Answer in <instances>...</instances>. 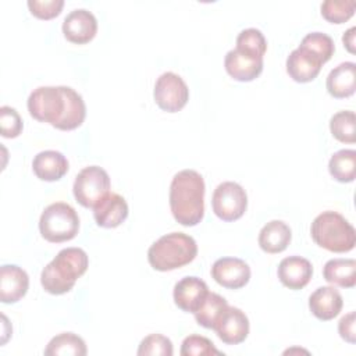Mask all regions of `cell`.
Here are the masks:
<instances>
[{
  "label": "cell",
  "instance_id": "6da1fadb",
  "mask_svg": "<svg viewBox=\"0 0 356 356\" xmlns=\"http://www.w3.org/2000/svg\"><path fill=\"white\" fill-rule=\"evenodd\" d=\"M29 114L61 131L78 128L86 115L82 96L70 86H39L28 97Z\"/></svg>",
  "mask_w": 356,
  "mask_h": 356
},
{
  "label": "cell",
  "instance_id": "7a4b0ae2",
  "mask_svg": "<svg viewBox=\"0 0 356 356\" xmlns=\"http://www.w3.org/2000/svg\"><path fill=\"white\" fill-rule=\"evenodd\" d=\"M170 209L184 227L197 225L204 216V181L195 170L177 172L170 185Z\"/></svg>",
  "mask_w": 356,
  "mask_h": 356
},
{
  "label": "cell",
  "instance_id": "3957f363",
  "mask_svg": "<svg viewBox=\"0 0 356 356\" xmlns=\"http://www.w3.org/2000/svg\"><path fill=\"white\" fill-rule=\"evenodd\" d=\"M89 266L88 254L81 248H65L42 270L40 284L51 295L70 292L75 281L85 274Z\"/></svg>",
  "mask_w": 356,
  "mask_h": 356
},
{
  "label": "cell",
  "instance_id": "277c9868",
  "mask_svg": "<svg viewBox=\"0 0 356 356\" xmlns=\"http://www.w3.org/2000/svg\"><path fill=\"white\" fill-rule=\"evenodd\" d=\"M196 254L197 245L191 235L171 232L152 243L147 250V260L157 271H171L189 264Z\"/></svg>",
  "mask_w": 356,
  "mask_h": 356
},
{
  "label": "cell",
  "instance_id": "5b68a950",
  "mask_svg": "<svg viewBox=\"0 0 356 356\" xmlns=\"http://www.w3.org/2000/svg\"><path fill=\"white\" fill-rule=\"evenodd\" d=\"M313 241L330 252L345 253L355 248L356 232L353 225L337 211H323L310 227Z\"/></svg>",
  "mask_w": 356,
  "mask_h": 356
},
{
  "label": "cell",
  "instance_id": "8992f818",
  "mask_svg": "<svg viewBox=\"0 0 356 356\" xmlns=\"http://www.w3.org/2000/svg\"><path fill=\"white\" fill-rule=\"evenodd\" d=\"M39 231L46 241L53 243L71 241L79 231V217L68 203H51L40 216Z\"/></svg>",
  "mask_w": 356,
  "mask_h": 356
},
{
  "label": "cell",
  "instance_id": "52a82bcc",
  "mask_svg": "<svg viewBox=\"0 0 356 356\" xmlns=\"http://www.w3.org/2000/svg\"><path fill=\"white\" fill-rule=\"evenodd\" d=\"M72 192L81 206L93 209L110 193V177L107 171L99 165L85 167L75 177Z\"/></svg>",
  "mask_w": 356,
  "mask_h": 356
},
{
  "label": "cell",
  "instance_id": "ba28073f",
  "mask_svg": "<svg viewBox=\"0 0 356 356\" xmlns=\"http://www.w3.org/2000/svg\"><path fill=\"white\" fill-rule=\"evenodd\" d=\"M211 207L220 220L235 221L241 218L246 211L248 195L239 184L225 181L214 189Z\"/></svg>",
  "mask_w": 356,
  "mask_h": 356
},
{
  "label": "cell",
  "instance_id": "9c48e42d",
  "mask_svg": "<svg viewBox=\"0 0 356 356\" xmlns=\"http://www.w3.org/2000/svg\"><path fill=\"white\" fill-rule=\"evenodd\" d=\"M153 97L163 111L177 113L188 103L189 89L179 75L168 71L157 78L153 89Z\"/></svg>",
  "mask_w": 356,
  "mask_h": 356
},
{
  "label": "cell",
  "instance_id": "30bf717a",
  "mask_svg": "<svg viewBox=\"0 0 356 356\" xmlns=\"http://www.w3.org/2000/svg\"><path fill=\"white\" fill-rule=\"evenodd\" d=\"M214 281L228 289H239L250 280V267L238 257H221L211 266Z\"/></svg>",
  "mask_w": 356,
  "mask_h": 356
},
{
  "label": "cell",
  "instance_id": "8fae6325",
  "mask_svg": "<svg viewBox=\"0 0 356 356\" xmlns=\"http://www.w3.org/2000/svg\"><path fill=\"white\" fill-rule=\"evenodd\" d=\"M96 32L97 19L85 8L72 10L63 21V33L71 43L85 44L96 36Z\"/></svg>",
  "mask_w": 356,
  "mask_h": 356
},
{
  "label": "cell",
  "instance_id": "7c38bea8",
  "mask_svg": "<svg viewBox=\"0 0 356 356\" xmlns=\"http://www.w3.org/2000/svg\"><path fill=\"white\" fill-rule=\"evenodd\" d=\"M224 67L228 75L232 76L235 81L250 82L261 74L263 57L235 47L225 54Z\"/></svg>",
  "mask_w": 356,
  "mask_h": 356
},
{
  "label": "cell",
  "instance_id": "4fadbf2b",
  "mask_svg": "<svg viewBox=\"0 0 356 356\" xmlns=\"http://www.w3.org/2000/svg\"><path fill=\"white\" fill-rule=\"evenodd\" d=\"M207 295V284L197 277H184L175 284L172 292L175 305L186 313H195L199 310Z\"/></svg>",
  "mask_w": 356,
  "mask_h": 356
},
{
  "label": "cell",
  "instance_id": "5bb4252c",
  "mask_svg": "<svg viewBox=\"0 0 356 356\" xmlns=\"http://www.w3.org/2000/svg\"><path fill=\"white\" fill-rule=\"evenodd\" d=\"M214 331L224 343L238 345L243 342L249 334L248 316L241 309L228 306L217 323Z\"/></svg>",
  "mask_w": 356,
  "mask_h": 356
},
{
  "label": "cell",
  "instance_id": "9a60e30c",
  "mask_svg": "<svg viewBox=\"0 0 356 356\" xmlns=\"http://www.w3.org/2000/svg\"><path fill=\"white\" fill-rule=\"evenodd\" d=\"M277 274L284 286L298 291L309 284L313 275V267L305 257L289 256L280 261Z\"/></svg>",
  "mask_w": 356,
  "mask_h": 356
},
{
  "label": "cell",
  "instance_id": "2e32d148",
  "mask_svg": "<svg viewBox=\"0 0 356 356\" xmlns=\"http://www.w3.org/2000/svg\"><path fill=\"white\" fill-rule=\"evenodd\" d=\"M29 286V277L25 270L15 264H4L0 268V300L15 303L25 296Z\"/></svg>",
  "mask_w": 356,
  "mask_h": 356
},
{
  "label": "cell",
  "instance_id": "e0dca14e",
  "mask_svg": "<svg viewBox=\"0 0 356 356\" xmlns=\"http://www.w3.org/2000/svg\"><path fill=\"white\" fill-rule=\"evenodd\" d=\"M128 203L118 193H108L95 207L93 217L102 228H115L121 225L128 217Z\"/></svg>",
  "mask_w": 356,
  "mask_h": 356
},
{
  "label": "cell",
  "instance_id": "ac0fdd59",
  "mask_svg": "<svg viewBox=\"0 0 356 356\" xmlns=\"http://www.w3.org/2000/svg\"><path fill=\"white\" fill-rule=\"evenodd\" d=\"M343 300L334 286H320L309 298V309L314 317L323 321L332 320L342 310Z\"/></svg>",
  "mask_w": 356,
  "mask_h": 356
},
{
  "label": "cell",
  "instance_id": "d6986e66",
  "mask_svg": "<svg viewBox=\"0 0 356 356\" xmlns=\"http://www.w3.org/2000/svg\"><path fill=\"white\" fill-rule=\"evenodd\" d=\"M323 67V63L314 57L312 53L302 47L292 50L286 58V72L288 75L300 83L313 81Z\"/></svg>",
  "mask_w": 356,
  "mask_h": 356
},
{
  "label": "cell",
  "instance_id": "ffe728a7",
  "mask_svg": "<svg viewBox=\"0 0 356 356\" xmlns=\"http://www.w3.org/2000/svg\"><path fill=\"white\" fill-rule=\"evenodd\" d=\"M68 160L57 150H43L33 157L32 170L35 175L47 182L61 179L68 171Z\"/></svg>",
  "mask_w": 356,
  "mask_h": 356
},
{
  "label": "cell",
  "instance_id": "44dd1931",
  "mask_svg": "<svg viewBox=\"0 0 356 356\" xmlns=\"http://www.w3.org/2000/svg\"><path fill=\"white\" fill-rule=\"evenodd\" d=\"M328 93L335 99H345L356 89V64L345 61L330 71L325 82Z\"/></svg>",
  "mask_w": 356,
  "mask_h": 356
},
{
  "label": "cell",
  "instance_id": "7402d4cb",
  "mask_svg": "<svg viewBox=\"0 0 356 356\" xmlns=\"http://www.w3.org/2000/svg\"><path fill=\"white\" fill-rule=\"evenodd\" d=\"M291 238V228L281 220H273L260 229L259 246L266 253H281L288 248Z\"/></svg>",
  "mask_w": 356,
  "mask_h": 356
},
{
  "label": "cell",
  "instance_id": "603a6c76",
  "mask_svg": "<svg viewBox=\"0 0 356 356\" xmlns=\"http://www.w3.org/2000/svg\"><path fill=\"white\" fill-rule=\"evenodd\" d=\"M324 280L342 288H353L356 284V261L353 259H331L323 268Z\"/></svg>",
  "mask_w": 356,
  "mask_h": 356
},
{
  "label": "cell",
  "instance_id": "cb8c5ba5",
  "mask_svg": "<svg viewBox=\"0 0 356 356\" xmlns=\"http://www.w3.org/2000/svg\"><path fill=\"white\" fill-rule=\"evenodd\" d=\"M227 307H228V303L221 295L216 292H209L203 305L199 307V310L193 313L195 320L197 321L199 325L214 330L217 323L222 317L224 312L227 310Z\"/></svg>",
  "mask_w": 356,
  "mask_h": 356
},
{
  "label": "cell",
  "instance_id": "d4e9b609",
  "mask_svg": "<svg viewBox=\"0 0 356 356\" xmlns=\"http://www.w3.org/2000/svg\"><path fill=\"white\" fill-rule=\"evenodd\" d=\"M86 352L88 349L85 341L74 332H61L53 337L44 349L46 356H85Z\"/></svg>",
  "mask_w": 356,
  "mask_h": 356
},
{
  "label": "cell",
  "instance_id": "484cf974",
  "mask_svg": "<svg viewBox=\"0 0 356 356\" xmlns=\"http://www.w3.org/2000/svg\"><path fill=\"white\" fill-rule=\"evenodd\" d=\"M328 171L338 182H352L356 175V152L353 149L335 152L328 161Z\"/></svg>",
  "mask_w": 356,
  "mask_h": 356
},
{
  "label": "cell",
  "instance_id": "4316f807",
  "mask_svg": "<svg viewBox=\"0 0 356 356\" xmlns=\"http://www.w3.org/2000/svg\"><path fill=\"white\" fill-rule=\"evenodd\" d=\"M299 47L305 49L306 51L312 53L314 57H317L323 64L331 60L334 51H335V44L331 36L323 32H310L307 33Z\"/></svg>",
  "mask_w": 356,
  "mask_h": 356
},
{
  "label": "cell",
  "instance_id": "83f0119b",
  "mask_svg": "<svg viewBox=\"0 0 356 356\" xmlns=\"http://www.w3.org/2000/svg\"><path fill=\"white\" fill-rule=\"evenodd\" d=\"M355 113L350 110L335 113L330 120V131L332 136L343 143H355Z\"/></svg>",
  "mask_w": 356,
  "mask_h": 356
},
{
  "label": "cell",
  "instance_id": "f1b7e54d",
  "mask_svg": "<svg viewBox=\"0 0 356 356\" xmlns=\"http://www.w3.org/2000/svg\"><path fill=\"white\" fill-rule=\"evenodd\" d=\"M353 0H325L321 3V15L331 24L346 22L355 14Z\"/></svg>",
  "mask_w": 356,
  "mask_h": 356
},
{
  "label": "cell",
  "instance_id": "f546056e",
  "mask_svg": "<svg viewBox=\"0 0 356 356\" xmlns=\"http://www.w3.org/2000/svg\"><path fill=\"white\" fill-rule=\"evenodd\" d=\"M136 353L139 356H171L174 348L170 338L161 334H150L140 341Z\"/></svg>",
  "mask_w": 356,
  "mask_h": 356
},
{
  "label": "cell",
  "instance_id": "4dcf8cb0",
  "mask_svg": "<svg viewBox=\"0 0 356 356\" xmlns=\"http://www.w3.org/2000/svg\"><path fill=\"white\" fill-rule=\"evenodd\" d=\"M236 49L263 57L267 50V42L261 31L248 28L241 31V33L236 36Z\"/></svg>",
  "mask_w": 356,
  "mask_h": 356
},
{
  "label": "cell",
  "instance_id": "1f68e13d",
  "mask_svg": "<svg viewBox=\"0 0 356 356\" xmlns=\"http://www.w3.org/2000/svg\"><path fill=\"white\" fill-rule=\"evenodd\" d=\"M182 356H221L222 353L214 346V343L202 335H189L182 341Z\"/></svg>",
  "mask_w": 356,
  "mask_h": 356
},
{
  "label": "cell",
  "instance_id": "d6a6232c",
  "mask_svg": "<svg viewBox=\"0 0 356 356\" xmlns=\"http://www.w3.org/2000/svg\"><path fill=\"white\" fill-rule=\"evenodd\" d=\"M22 120L18 111L10 106L0 108V132L4 138H17L22 132Z\"/></svg>",
  "mask_w": 356,
  "mask_h": 356
},
{
  "label": "cell",
  "instance_id": "836d02e7",
  "mask_svg": "<svg viewBox=\"0 0 356 356\" xmlns=\"http://www.w3.org/2000/svg\"><path fill=\"white\" fill-rule=\"evenodd\" d=\"M28 8L36 18L51 19L60 15L64 1L63 0H28Z\"/></svg>",
  "mask_w": 356,
  "mask_h": 356
},
{
  "label": "cell",
  "instance_id": "e575fe53",
  "mask_svg": "<svg viewBox=\"0 0 356 356\" xmlns=\"http://www.w3.org/2000/svg\"><path fill=\"white\" fill-rule=\"evenodd\" d=\"M355 323H356V313L355 312H349L338 323V331H339L341 338L345 339L349 343H355L356 342Z\"/></svg>",
  "mask_w": 356,
  "mask_h": 356
},
{
  "label": "cell",
  "instance_id": "d590c367",
  "mask_svg": "<svg viewBox=\"0 0 356 356\" xmlns=\"http://www.w3.org/2000/svg\"><path fill=\"white\" fill-rule=\"evenodd\" d=\"M355 32H356V28L352 26V28H349V29L343 33V36H342L343 46H345V47L348 49V51L352 53V54L356 51V49H355Z\"/></svg>",
  "mask_w": 356,
  "mask_h": 356
}]
</instances>
